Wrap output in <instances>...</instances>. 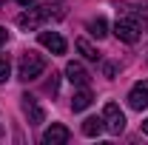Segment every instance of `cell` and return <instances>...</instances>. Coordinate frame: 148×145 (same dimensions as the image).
I'll use <instances>...</instances> for the list:
<instances>
[{"label": "cell", "mask_w": 148, "mask_h": 145, "mask_svg": "<svg viewBox=\"0 0 148 145\" xmlns=\"http://www.w3.org/2000/svg\"><path fill=\"white\" fill-rule=\"evenodd\" d=\"M74 46H77V51L86 57V60H91V63H97V60H100V51L94 49V46L88 43V40H86V37H80V40H77Z\"/></svg>", "instance_id": "cell-12"}, {"label": "cell", "mask_w": 148, "mask_h": 145, "mask_svg": "<svg viewBox=\"0 0 148 145\" xmlns=\"http://www.w3.org/2000/svg\"><path fill=\"white\" fill-rule=\"evenodd\" d=\"M114 34H117V40H123V43H137L140 34H143V26H140L137 17H117Z\"/></svg>", "instance_id": "cell-2"}, {"label": "cell", "mask_w": 148, "mask_h": 145, "mask_svg": "<svg viewBox=\"0 0 148 145\" xmlns=\"http://www.w3.org/2000/svg\"><path fill=\"white\" fill-rule=\"evenodd\" d=\"M143 3H148V0H143Z\"/></svg>", "instance_id": "cell-22"}, {"label": "cell", "mask_w": 148, "mask_h": 145, "mask_svg": "<svg viewBox=\"0 0 148 145\" xmlns=\"http://www.w3.org/2000/svg\"><path fill=\"white\" fill-rule=\"evenodd\" d=\"M88 34H91V37H97V40H103V37L108 34V26H106V20H103V17L88 20Z\"/></svg>", "instance_id": "cell-14"}, {"label": "cell", "mask_w": 148, "mask_h": 145, "mask_svg": "<svg viewBox=\"0 0 148 145\" xmlns=\"http://www.w3.org/2000/svg\"><path fill=\"white\" fill-rule=\"evenodd\" d=\"M43 71H46V60L37 54V51H23V57H20V63H17V77L23 83L37 80Z\"/></svg>", "instance_id": "cell-1"}, {"label": "cell", "mask_w": 148, "mask_h": 145, "mask_svg": "<svg viewBox=\"0 0 148 145\" xmlns=\"http://www.w3.org/2000/svg\"><path fill=\"white\" fill-rule=\"evenodd\" d=\"M20 100H23V114H26L29 125H40V122L46 120V111H43V105L37 103V97H32V94H23Z\"/></svg>", "instance_id": "cell-4"}, {"label": "cell", "mask_w": 148, "mask_h": 145, "mask_svg": "<svg viewBox=\"0 0 148 145\" xmlns=\"http://www.w3.org/2000/svg\"><path fill=\"white\" fill-rule=\"evenodd\" d=\"M103 125L108 134H123V128H125V114L120 111L117 103H106V108H103Z\"/></svg>", "instance_id": "cell-3"}, {"label": "cell", "mask_w": 148, "mask_h": 145, "mask_svg": "<svg viewBox=\"0 0 148 145\" xmlns=\"http://www.w3.org/2000/svg\"><path fill=\"white\" fill-rule=\"evenodd\" d=\"M69 140H71V131L66 125H60V122H54V125L43 134V145H66Z\"/></svg>", "instance_id": "cell-6"}, {"label": "cell", "mask_w": 148, "mask_h": 145, "mask_svg": "<svg viewBox=\"0 0 148 145\" xmlns=\"http://www.w3.org/2000/svg\"><path fill=\"white\" fill-rule=\"evenodd\" d=\"M43 20H46V14H43V9L37 6V9H29V12L20 14V17H17V26L23 29V31H34Z\"/></svg>", "instance_id": "cell-7"}, {"label": "cell", "mask_w": 148, "mask_h": 145, "mask_svg": "<svg viewBox=\"0 0 148 145\" xmlns=\"http://www.w3.org/2000/svg\"><path fill=\"white\" fill-rule=\"evenodd\" d=\"M40 46H46L51 54H66V40L57 31H40Z\"/></svg>", "instance_id": "cell-8"}, {"label": "cell", "mask_w": 148, "mask_h": 145, "mask_svg": "<svg viewBox=\"0 0 148 145\" xmlns=\"http://www.w3.org/2000/svg\"><path fill=\"white\" fill-rule=\"evenodd\" d=\"M103 117H88V120H83V134L86 137H100L103 134Z\"/></svg>", "instance_id": "cell-11"}, {"label": "cell", "mask_w": 148, "mask_h": 145, "mask_svg": "<svg viewBox=\"0 0 148 145\" xmlns=\"http://www.w3.org/2000/svg\"><path fill=\"white\" fill-rule=\"evenodd\" d=\"M91 100H94V97H91V91H88V85H86V88H80V91L71 97V111H86L88 105H91Z\"/></svg>", "instance_id": "cell-10"}, {"label": "cell", "mask_w": 148, "mask_h": 145, "mask_svg": "<svg viewBox=\"0 0 148 145\" xmlns=\"http://www.w3.org/2000/svg\"><path fill=\"white\" fill-rule=\"evenodd\" d=\"M3 3H6V0H0V6H3Z\"/></svg>", "instance_id": "cell-21"}, {"label": "cell", "mask_w": 148, "mask_h": 145, "mask_svg": "<svg viewBox=\"0 0 148 145\" xmlns=\"http://www.w3.org/2000/svg\"><path fill=\"white\" fill-rule=\"evenodd\" d=\"M9 71H12L9 57H0V83H6V80H9Z\"/></svg>", "instance_id": "cell-15"}, {"label": "cell", "mask_w": 148, "mask_h": 145, "mask_svg": "<svg viewBox=\"0 0 148 145\" xmlns=\"http://www.w3.org/2000/svg\"><path fill=\"white\" fill-rule=\"evenodd\" d=\"M20 6H23V9H29V6H34V0H17Z\"/></svg>", "instance_id": "cell-19"}, {"label": "cell", "mask_w": 148, "mask_h": 145, "mask_svg": "<svg viewBox=\"0 0 148 145\" xmlns=\"http://www.w3.org/2000/svg\"><path fill=\"white\" fill-rule=\"evenodd\" d=\"M66 77H69V83L80 85V88H86V85H88V80H91L88 71H86L80 63H69V66H66Z\"/></svg>", "instance_id": "cell-9"}, {"label": "cell", "mask_w": 148, "mask_h": 145, "mask_svg": "<svg viewBox=\"0 0 148 145\" xmlns=\"http://www.w3.org/2000/svg\"><path fill=\"white\" fill-rule=\"evenodd\" d=\"M6 40H9V31H6V29H3V26H0V46H3V43H6Z\"/></svg>", "instance_id": "cell-18"}, {"label": "cell", "mask_w": 148, "mask_h": 145, "mask_svg": "<svg viewBox=\"0 0 148 145\" xmlns=\"http://www.w3.org/2000/svg\"><path fill=\"white\" fill-rule=\"evenodd\" d=\"M46 88L51 91V94H54V91H57V74H51V80H49V83H46Z\"/></svg>", "instance_id": "cell-17"}, {"label": "cell", "mask_w": 148, "mask_h": 145, "mask_svg": "<svg viewBox=\"0 0 148 145\" xmlns=\"http://www.w3.org/2000/svg\"><path fill=\"white\" fill-rule=\"evenodd\" d=\"M143 134H148V120H143Z\"/></svg>", "instance_id": "cell-20"}, {"label": "cell", "mask_w": 148, "mask_h": 145, "mask_svg": "<svg viewBox=\"0 0 148 145\" xmlns=\"http://www.w3.org/2000/svg\"><path fill=\"white\" fill-rule=\"evenodd\" d=\"M128 105L134 111L148 108V80H140V83L131 85V91H128Z\"/></svg>", "instance_id": "cell-5"}, {"label": "cell", "mask_w": 148, "mask_h": 145, "mask_svg": "<svg viewBox=\"0 0 148 145\" xmlns=\"http://www.w3.org/2000/svg\"><path fill=\"white\" fill-rule=\"evenodd\" d=\"M103 74H106L108 80H114V74H117V66H114V63H106V66H103Z\"/></svg>", "instance_id": "cell-16"}, {"label": "cell", "mask_w": 148, "mask_h": 145, "mask_svg": "<svg viewBox=\"0 0 148 145\" xmlns=\"http://www.w3.org/2000/svg\"><path fill=\"white\" fill-rule=\"evenodd\" d=\"M40 9H43L46 20H63L66 17V6H63V3H46V6H40Z\"/></svg>", "instance_id": "cell-13"}]
</instances>
